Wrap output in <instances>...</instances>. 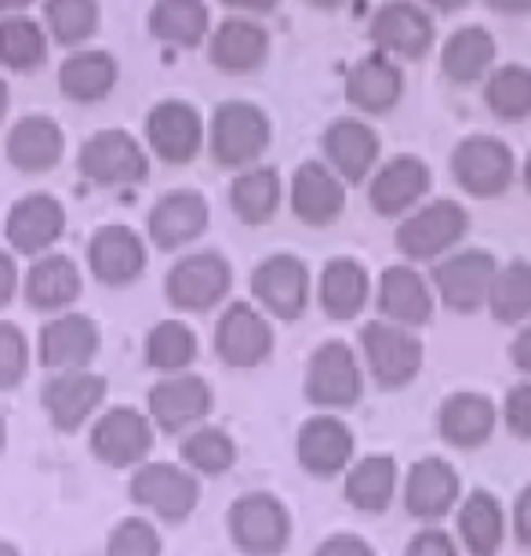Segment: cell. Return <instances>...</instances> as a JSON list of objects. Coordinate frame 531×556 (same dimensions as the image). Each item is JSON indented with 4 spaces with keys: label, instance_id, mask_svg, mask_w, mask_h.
Returning a JSON list of instances; mask_svg holds the SVG:
<instances>
[{
    "label": "cell",
    "instance_id": "e575fe53",
    "mask_svg": "<svg viewBox=\"0 0 531 556\" xmlns=\"http://www.w3.org/2000/svg\"><path fill=\"white\" fill-rule=\"evenodd\" d=\"M66 139L51 117H23L8 135V161L18 172H48L62 161Z\"/></svg>",
    "mask_w": 531,
    "mask_h": 556
},
{
    "label": "cell",
    "instance_id": "ab89813d",
    "mask_svg": "<svg viewBox=\"0 0 531 556\" xmlns=\"http://www.w3.org/2000/svg\"><path fill=\"white\" fill-rule=\"evenodd\" d=\"M230 204L244 226H266L280 207V175L274 167H248L233 178Z\"/></svg>",
    "mask_w": 531,
    "mask_h": 556
},
{
    "label": "cell",
    "instance_id": "9f6ffc18",
    "mask_svg": "<svg viewBox=\"0 0 531 556\" xmlns=\"http://www.w3.org/2000/svg\"><path fill=\"white\" fill-rule=\"evenodd\" d=\"M226 4H233V8H248V12H266V8H274L277 0H226Z\"/></svg>",
    "mask_w": 531,
    "mask_h": 556
},
{
    "label": "cell",
    "instance_id": "f35d334b",
    "mask_svg": "<svg viewBox=\"0 0 531 556\" xmlns=\"http://www.w3.org/2000/svg\"><path fill=\"white\" fill-rule=\"evenodd\" d=\"M113 84H117V62L106 51H80V55H69L59 70L62 96H69L73 102L106 99Z\"/></svg>",
    "mask_w": 531,
    "mask_h": 556
},
{
    "label": "cell",
    "instance_id": "11a10c76",
    "mask_svg": "<svg viewBox=\"0 0 531 556\" xmlns=\"http://www.w3.org/2000/svg\"><path fill=\"white\" fill-rule=\"evenodd\" d=\"M488 4H492L495 12H503V15H524V12H531V0H488Z\"/></svg>",
    "mask_w": 531,
    "mask_h": 556
},
{
    "label": "cell",
    "instance_id": "f6af8a7d",
    "mask_svg": "<svg viewBox=\"0 0 531 556\" xmlns=\"http://www.w3.org/2000/svg\"><path fill=\"white\" fill-rule=\"evenodd\" d=\"M48 26L62 45H80L96 34L99 26V4L96 0H48L45 4Z\"/></svg>",
    "mask_w": 531,
    "mask_h": 556
},
{
    "label": "cell",
    "instance_id": "d6986e66",
    "mask_svg": "<svg viewBox=\"0 0 531 556\" xmlns=\"http://www.w3.org/2000/svg\"><path fill=\"white\" fill-rule=\"evenodd\" d=\"M498 404L488 393L459 390L437 407V437L455 451H477L495 437Z\"/></svg>",
    "mask_w": 531,
    "mask_h": 556
},
{
    "label": "cell",
    "instance_id": "1f68e13d",
    "mask_svg": "<svg viewBox=\"0 0 531 556\" xmlns=\"http://www.w3.org/2000/svg\"><path fill=\"white\" fill-rule=\"evenodd\" d=\"M371 299V277L357 258H331L320 269L317 280V302L331 320H353L361 317Z\"/></svg>",
    "mask_w": 531,
    "mask_h": 556
},
{
    "label": "cell",
    "instance_id": "f5cc1de1",
    "mask_svg": "<svg viewBox=\"0 0 531 556\" xmlns=\"http://www.w3.org/2000/svg\"><path fill=\"white\" fill-rule=\"evenodd\" d=\"M509 364H514L524 379H531V320L520 324V331L514 334V342H509Z\"/></svg>",
    "mask_w": 531,
    "mask_h": 556
},
{
    "label": "cell",
    "instance_id": "ee69618b",
    "mask_svg": "<svg viewBox=\"0 0 531 556\" xmlns=\"http://www.w3.org/2000/svg\"><path fill=\"white\" fill-rule=\"evenodd\" d=\"M0 62L12 70H34L45 62V34L29 18H4L0 23Z\"/></svg>",
    "mask_w": 531,
    "mask_h": 556
},
{
    "label": "cell",
    "instance_id": "cb8c5ba5",
    "mask_svg": "<svg viewBox=\"0 0 531 556\" xmlns=\"http://www.w3.org/2000/svg\"><path fill=\"white\" fill-rule=\"evenodd\" d=\"M430 186H433V175H430V167H426V161H419V156H412V153H401L371 175L368 201L375 207V215L397 218L404 212H412V207L430 193Z\"/></svg>",
    "mask_w": 531,
    "mask_h": 556
},
{
    "label": "cell",
    "instance_id": "d590c367",
    "mask_svg": "<svg viewBox=\"0 0 531 556\" xmlns=\"http://www.w3.org/2000/svg\"><path fill=\"white\" fill-rule=\"evenodd\" d=\"M269 55V37L263 26L244 18H226L212 37V62L226 73H252Z\"/></svg>",
    "mask_w": 531,
    "mask_h": 556
},
{
    "label": "cell",
    "instance_id": "30bf717a",
    "mask_svg": "<svg viewBox=\"0 0 531 556\" xmlns=\"http://www.w3.org/2000/svg\"><path fill=\"white\" fill-rule=\"evenodd\" d=\"M401 498L412 520L422 528H437L463 502V473L441 455H426L412 462L401 480Z\"/></svg>",
    "mask_w": 531,
    "mask_h": 556
},
{
    "label": "cell",
    "instance_id": "7a4b0ae2",
    "mask_svg": "<svg viewBox=\"0 0 531 556\" xmlns=\"http://www.w3.org/2000/svg\"><path fill=\"white\" fill-rule=\"evenodd\" d=\"M226 534L241 556H280L291 545L295 520L274 491H244L226 509Z\"/></svg>",
    "mask_w": 531,
    "mask_h": 556
},
{
    "label": "cell",
    "instance_id": "603a6c76",
    "mask_svg": "<svg viewBox=\"0 0 531 556\" xmlns=\"http://www.w3.org/2000/svg\"><path fill=\"white\" fill-rule=\"evenodd\" d=\"M401 491V466L387 451L353 458V466L342 473V495L346 506L364 513V517H382Z\"/></svg>",
    "mask_w": 531,
    "mask_h": 556
},
{
    "label": "cell",
    "instance_id": "7c38bea8",
    "mask_svg": "<svg viewBox=\"0 0 531 556\" xmlns=\"http://www.w3.org/2000/svg\"><path fill=\"white\" fill-rule=\"evenodd\" d=\"M269 139H274V128L263 110L252 102H223L212 117L207 146H212L215 164L248 172L269 150Z\"/></svg>",
    "mask_w": 531,
    "mask_h": 556
},
{
    "label": "cell",
    "instance_id": "db71d44e",
    "mask_svg": "<svg viewBox=\"0 0 531 556\" xmlns=\"http://www.w3.org/2000/svg\"><path fill=\"white\" fill-rule=\"evenodd\" d=\"M15 291H18V266L8 251H0V309L15 299Z\"/></svg>",
    "mask_w": 531,
    "mask_h": 556
},
{
    "label": "cell",
    "instance_id": "7bdbcfd3",
    "mask_svg": "<svg viewBox=\"0 0 531 556\" xmlns=\"http://www.w3.org/2000/svg\"><path fill=\"white\" fill-rule=\"evenodd\" d=\"M484 99L495 117L503 121H524L531 113V70L524 66H503L488 77Z\"/></svg>",
    "mask_w": 531,
    "mask_h": 556
},
{
    "label": "cell",
    "instance_id": "74e56055",
    "mask_svg": "<svg viewBox=\"0 0 531 556\" xmlns=\"http://www.w3.org/2000/svg\"><path fill=\"white\" fill-rule=\"evenodd\" d=\"M488 313L495 324H528L531 320V262L514 258L495 269V280L488 288Z\"/></svg>",
    "mask_w": 531,
    "mask_h": 556
},
{
    "label": "cell",
    "instance_id": "3957f363",
    "mask_svg": "<svg viewBox=\"0 0 531 556\" xmlns=\"http://www.w3.org/2000/svg\"><path fill=\"white\" fill-rule=\"evenodd\" d=\"M361 361L364 371L371 375L379 390H408V386L422 375L426 364V345L419 339V331L401 328L390 320H368L361 328Z\"/></svg>",
    "mask_w": 531,
    "mask_h": 556
},
{
    "label": "cell",
    "instance_id": "8992f818",
    "mask_svg": "<svg viewBox=\"0 0 531 556\" xmlns=\"http://www.w3.org/2000/svg\"><path fill=\"white\" fill-rule=\"evenodd\" d=\"M233 288V266L223 251H193L182 255L164 277V295L179 313H212Z\"/></svg>",
    "mask_w": 531,
    "mask_h": 556
},
{
    "label": "cell",
    "instance_id": "681fc988",
    "mask_svg": "<svg viewBox=\"0 0 531 556\" xmlns=\"http://www.w3.org/2000/svg\"><path fill=\"white\" fill-rule=\"evenodd\" d=\"M404 556H463L459 553V542H455V534H447L441 523L437 528H419L408 539V549Z\"/></svg>",
    "mask_w": 531,
    "mask_h": 556
},
{
    "label": "cell",
    "instance_id": "9a60e30c",
    "mask_svg": "<svg viewBox=\"0 0 531 556\" xmlns=\"http://www.w3.org/2000/svg\"><path fill=\"white\" fill-rule=\"evenodd\" d=\"M252 299L269 320H299L309 306V269L291 251L263 258L252 269Z\"/></svg>",
    "mask_w": 531,
    "mask_h": 556
},
{
    "label": "cell",
    "instance_id": "83f0119b",
    "mask_svg": "<svg viewBox=\"0 0 531 556\" xmlns=\"http://www.w3.org/2000/svg\"><path fill=\"white\" fill-rule=\"evenodd\" d=\"M371 40L382 55L422 59L433 45V23L412 0H390L371 18Z\"/></svg>",
    "mask_w": 531,
    "mask_h": 556
},
{
    "label": "cell",
    "instance_id": "94428289",
    "mask_svg": "<svg viewBox=\"0 0 531 556\" xmlns=\"http://www.w3.org/2000/svg\"><path fill=\"white\" fill-rule=\"evenodd\" d=\"M4 110H8V88H4V80H0V121H4Z\"/></svg>",
    "mask_w": 531,
    "mask_h": 556
},
{
    "label": "cell",
    "instance_id": "2e32d148",
    "mask_svg": "<svg viewBox=\"0 0 531 556\" xmlns=\"http://www.w3.org/2000/svg\"><path fill=\"white\" fill-rule=\"evenodd\" d=\"M452 175L470 197H503L514 182V150L492 135H470L452 150Z\"/></svg>",
    "mask_w": 531,
    "mask_h": 556
},
{
    "label": "cell",
    "instance_id": "6125c7cd",
    "mask_svg": "<svg viewBox=\"0 0 531 556\" xmlns=\"http://www.w3.org/2000/svg\"><path fill=\"white\" fill-rule=\"evenodd\" d=\"M8 444V422H4V415H0V451H4Z\"/></svg>",
    "mask_w": 531,
    "mask_h": 556
},
{
    "label": "cell",
    "instance_id": "7dc6e473",
    "mask_svg": "<svg viewBox=\"0 0 531 556\" xmlns=\"http://www.w3.org/2000/svg\"><path fill=\"white\" fill-rule=\"evenodd\" d=\"M29 371V342L18 324L0 320V393H12L23 386Z\"/></svg>",
    "mask_w": 531,
    "mask_h": 556
},
{
    "label": "cell",
    "instance_id": "be15d7a7",
    "mask_svg": "<svg viewBox=\"0 0 531 556\" xmlns=\"http://www.w3.org/2000/svg\"><path fill=\"white\" fill-rule=\"evenodd\" d=\"M309 4H317V8H336L339 0H309Z\"/></svg>",
    "mask_w": 531,
    "mask_h": 556
},
{
    "label": "cell",
    "instance_id": "9c48e42d",
    "mask_svg": "<svg viewBox=\"0 0 531 556\" xmlns=\"http://www.w3.org/2000/svg\"><path fill=\"white\" fill-rule=\"evenodd\" d=\"M495 269H498V262L488 248L452 251V255H444L441 262H433L430 288L437 291L444 309L459 313V317H470V313L484 309Z\"/></svg>",
    "mask_w": 531,
    "mask_h": 556
},
{
    "label": "cell",
    "instance_id": "4fadbf2b",
    "mask_svg": "<svg viewBox=\"0 0 531 556\" xmlns=\"http://www.w3.org/2000/svg\"><path fill=\"white\" fill-rule=\"evenodd\" d=\"M357 458V437L342 415L317 412L299 426L295 433V462L302 473L314 480H336Z\"/></svg>",
    "mask_w": 531,
    "mask_h": 556
},
{
    "label": "cell",
    "instance_id": "7402d4cb",
    "mask_svg": "<svg viewBox=\"0 0 531 556\" xmlns=\"http://www.w3.org/2000/svg\"><path fill=\"white\" fill-rule=\"evenodd\" d=\"M91 277L106 288H128L146 273V244L135 229L110 223L88 240Z\"/></svg>",
    "mask_w": 531,
    "mask_h": 556
},
{
    "label": "cell",
    "instance_id": "680465c9",
    "mask_svg": "<svg viewBox=\"0 0 531 556\" xmlns=\"http://www.w3.org/2000/svg\"><path fill=\"white\" fill-rule=\"evenodd\" d=\"M430 4H437V8H444V12H455V8H463L466 0H430Z\"/></svg>",
    "mask_w": 531,
    "mask_h": 556
},
{
    "label": "cell",
    "instance_id": "4316f807",
    "mask_svg": "<svg viewBox=\"0 0 531 556\" xmlns=\"http://www.w3.org/2000/svg\"><path fill=\"white\" fill-rule=\"evenodd\" d=\"M4 233L18 255H45L66 233V207L51 193H29L12 204Z\"/></svg>",
    "mask_w": 531,
    "mask_h": 556
},
{
    "label": "cell",
    "instance_id": "44dd1931",
    "mask_svg": "<svg viewBox=\"0 0 531 556\" xmlns=\"http://www.w3.org/2000/svg\"><path fill=\"white\" fill-rule=\"evenodd\" d=\"M146 139L164 164H190L204 146V121L190 102L168 99L146 117Z\"/></svg>",
    "mask_w": 531,
    "mask_h": 556
},
{
    "label": "cell",
    "instance_id": "d4e9b609",
    "mask_svg": "<svg viewBox=\"0 0 531 556\" xmlns=\"http://www.w3.org/2000/svg\"><path fill=\"white\" fill-rule=\"evenodd\" d=\"M506 506L495 491L473 488L455 506V542L470 556H498L506 545Z\"/></svg>",
    "mask_w": 531,
    "mask_h": 556
},
{
    "label": "cell",
    "instance_id": "e7e4bbea",
    "mask_svg": "<svg viewBox=\"0 0 531 556\" xmlns=\"http://www.w3.org/2000/svg\"><path fill=\"white\" fill-rule=\"evenodd\" d=\"M524 186L531 190V156H528V164H524Z\"/></svg>",
    "mask_w": 531,
    "mask_h": 556
},
{
    "label": "cell",
    "instance_id": "e0dca14e",
    "mask_svg": "<svg viewBox=\"0 0 531 556\" xmlns=\"http://www.w3.org/2000/svg\"><path fill=\"white\" fill-rule=\"evenodd\" d=\"M102 350V331L88 313H55L37 339V361L45 371H85Z\"/></svg>",
    "mask_w": 531,
    "mask_h": 556
},
{
    "label": "cell",
    "instance_id": "8fae6325",
    "mask_svg": "<svg viewBox=\"0 0 531 556\" xmlns=\"http://www.w3.org/2000/svg\"><path fill=\"white\" fill-rule=\"evenodd\" d=\"M470 229V212L459 201H430L397 226V251L408 262H441Z\"/></svg>",
    "mask_w": 531,
    "mask_h": 556
},
{
    "label": "cell",
    "instance_id": "4dcf8cb0",
    "mask_svg": "<svg viewBox=\"0 0 531 556\" xmlns=\"http://www.w3.org/2000/svg\"><path fill=\"white\" fill-rule=\"evenodd\" d=\"M80 269L69 255H40L26 273L23 295L37 313H66L80 299Z\"/></svg>",
    "mask_w": 531,
    "mask_h": 556
},
{
    "label": "cell",
    "instance_id": "ac0fdd59",
    "mask_svg": "<svg viewBox=\"0 0 531 556\" xmlns=\"http://www.w3.org/2000/svg\"><path fill=\"white\" fill-rule=\"evenodd\" d=\"M77 167L96 186H139L150 175V156L128 131H99L80 146Z\"/></svg>",
    "mask_w": 531,
    "mask_h": 556
},
{
    "label": "cell",
    "instance_id": "c3c4849f",
    "mask_svg": "<svg viewBox=\"0 0 531 556\" xmlns=\"http://www.w3.org/2000/svg\"><path fill=\"white\" fill-rule=\"evenodd\" d=\"M498 422L517 440H531V379L509 386L503 404H498Z\"/></svg>",
    "mask_w": 531,
    "mask_h": 556
},
{
    "label": "cell",
    "instance_id": "d6a6232c",
    "mask_svg": "<svg viewBox=\"0 0 531 556\" xmlns=\"http://www.w3.org/2000/svg\"><path fill=\"white\" fill-rule=\"evenodd\" d=\"M401 70L393 66L390 55L375 51V55L361 59L346 77V99L350 106L364 113H390L401 99Z\"/></svg>",
    "mask_w": 531,
    "mask_h": 556
},
{
    "label": "cell",
    "instance_id": "91938a15",
    "mask_svg": "<svg viewBox=\"0 0 531 556\" xmlns=\"http://www.w3.org/2000/svg\"><path fill=\"white\" fill-rule=\"evenodd\" d=\"M29 0H0V12H12V8H26Z\"/></svg>",
    "mask_w": 531,
    "mask_h": 556
},
{
    "label": "cell",
    "instance_id": "836d02e7",
    "mask_svg": "<svg viewBox=\"0 0 531 556\" xmlns=\"http://www.w3.org/2000/svg\"><path fill=\"white\" fill-rule=\"evenodd\" d=\"M197 356H201V339L186 320H157L150 331H146L142 342V361L150 371L157 375H182L193 371Z\"/></svg>",
    "mask_w": 531,
    "mask_h": 556
},
{
    "label": "cell",
    "instance_id": "5b68a950",
    "mask_svg": "<svg viewBox=\"0 0 531 556\" xmlns=\"http://www.w3.org/2000/svg\"><path fill=\"white\" fill-rule=\"evenodd\" d=\"M277 350L274 320L255 302H230L215 324V356L230 371H255Z\"/></svg>",
    "mask_w": 531,
    "mask_h": 556
},
{
    "label": "cell",
    "instance_id": "f1b7e54d",
    "mask_svg": "<svg viewBox=\"0 0 531 556\" xmlns=\"http://www.w3.org/2000/svg\"><path fill=\"white\" fill-rule=\"evenodd\" d=\"M291 212L306 226H331L346 212V182L320 161L299 164L291 175Z\"/></svg>",
    "mask_w": 531,
    "mask_h": 556
},
{
    "label": "cell",
    "instance_id": "8d00e7d4",
    "mask_svg": "<svg viewBox=\"0 0 531 556\" xmlns=\"http://www.w3.org/2000/svg\"><path fill=\"white\" fill-rule=\"evenodd\" d=\"M237 455H241L237 440L223 426L212 422L190 429L179 444V462L193 477H226L237 466Z\"/></svg>",
    "mask_w": 531,
    "mask_h": 556
},
{
    "label": "cell",
    "instance_id": "f546056e",
    "mask_svg": "<svg viewBox=\"0 0 531 556\" xmlns=\"http://www.w3.org/2000/svg\"><path fill=\"white\" fill-rule=\"evenodd\" d=\"M325 156L342 182H361L379 164V135H375L364 121L342 117L325 131Z\"/></svg>",
    "mask_w": 531,
    "mask_h": 556
},
{
    "label": "cell",
    "instance_id": "b9f144b4",
    "mask_svg": "<svg viewBox=\"0 0 531 556\" xmlns=\"http://www.w3.org/2000/svg\"><path fill=\"white\" fill-rule=\"evenodd\" d=\"M207 8L204 0H157L150 12V29L168 45L193 48L207 34Z\"/></svg>",
    "mask_w": 531,
    "mask_h": 556
},
{
    "label": "cell",
    "instance_id": "6da1fadb",
    "mask_svg": "<svg viewBox=\"0 0 531 556\" xmlns=\"http://www.w3.org/2000/svg\"><path fill=\"white\" fill-rule=\"evenodd\" d=\"M302 396H306L309 407L328 415L353 412L364 401V364L357 350L342 339L320 342L306 361Z\"/></svg>",
    "mask_w": 531,
    "mask_h": 556
},
{
    "label": "cell",
    "instance_id": "5bb4252c",
    "mask_svg": "<svg viewBox=\"0 0 531 556\" xmlns=\"http://www.w3.org/2000/svg\"><path fill=\"white\" fill-rule=\"evenodd\" d=\"M110 382L106 375L91 371H59L48 375L45 390H40V407H45L48 422L59 429V433H77L85 429L91 418H99L102 404H106Z\"/></svg>",
    "mask_w": 531,
    "mask_h": 556
},
{
    "label": "cell",
    "instance_id": "bcb514c9",
    "mask_svg": "<svg viewBox=\"0 0 531 556\" xmlns=\"http://www.w3.org/2000/svg\"><path fill=\"white\" fill-rule=\"evenodd\" d=\"M161 531L146 517H124L106 539V556H161Z\"/></svg>",
    "mask_w": 531,
    "mask_h": 556
},
{
    "label": "cell",
    "instance_id": "6f0895ef",
    "mask_svg": "<svg viewBox=\"0 0 531 556\" xmlns=\"http://www.w3.org/2000/svg\"><path fill=\"white\" fill-rule=\"evenodd\" d=\"M0 556H23V553H18V545H15V542L0 539Z\"/></svg>",
    "mask_w": 531,
    "mask_h": 556
},
{
    "label": "cell",
    "instance_id": "ba28073f",
    "mask_svg": "<svg viewBox=\"0 0 531 556\" xmlns=\"http://www.w3.org/2000/svg\"><path fill=\"white\" fill-rule=\"evenodd\" d=\"M153 440H157V429H153L150 415L131 404H117V407L99 412V418L91 422L88 447L102 466L135 469L150 458Z\"/></svg>",
    "mask_w": 531,
    "mask_h": 556
},
{
    "label": "cell",
    "instance_id": "60d3db41",
    "mask_svg": "<svg viewBox=\"0 0 531 556\" xmlns=\"http://www.w3.org/2000/svg\"><path fill=\"white\" fill-rule=\"evenodd\" d=\"M495 59V40L481 26H466L459 34H452V40L444 45L441 66L447 73V80L455 84H473L481 80L488 66Z\"/></svg>",
    "mask_w": 531,
    "mask_h": 556
},
{
    "label": "cell",
    "instance_id": "52a82bcc",
    "mask_svg": "<svg viewBox=\"0 0 531 556\" xmlns=\"http://www.w3.org/2000/svg\"><path fill=\"white\" fill-rule=\"evenodd\" d=\"M215 412V390L204 375L182 371V375H161L146 393V415H150L153 429L161 433H190V429L204 426L207 415Z\"/></svg>",
    "mask_w": 531,
    "mask_h": 556
},
{
    "label": "cell",
    "instance_id": "f907efd6",
    "mask_svg": "<svg viewBox=\"0 0 531 556\" xmlns=\"http://www.w3.org/2000/svg\"><path fill=\"white\" fill-rule=\"evenodd\" d=\"M314 556H375V545L353 531H336L317 545Z\"/></svg>",
    "mask_w": 531,
    "mask_h": 556
},
{
    "label": "cell",
    "instance_id": "ffe728a7",
    "mask_svg": "<svg viewBox=\"0 0 531 556\" xmlns=\"http://www.w3.org/2000/svg\"><path fill=\"white\" fill-rule=\"evenodd\" d=\"M433 288L415 266H387L375 288V309L379 320L401 324V328L419 331L433 320Z\"/></svg>",
    "mask_w": 531,
    "mask_h": 556
},
{
    "label": "cell",
    "instance_id": "816d5d0a",
    "mask_svg": "<svg viewBox=\"0 0 531 556\" xmlns=\"http://www.w3.org/2000/svg\"><path fill=\"white\" fill-rule=\"evenodd\" d=\"M509 534L520 549H531V484L517 491L514 509H509Z\"/></svg>",
    "mask_w": 531,
    "mask_h": 556
},
{
    "label": "cell",
    "instance_id": "277c9868",
    "mask_svg": "<svg viewBox=\"0 0 531 556\" xmlns=\"http://www.w3.org/2000/svg\"><path fill=\"white\" fill-rule=\"evenodd\" d=\"M128 498L161 523H186L201 506V477H193L182 462L146 458L131 469Z\"/></svg>",
    "mask_w": 531,
    "mask_h": 556
},
{
    "label": "cell",
    "instance_id": "484cf974",
    "mask_svg": "<svg viewBox=\"0 0 531 556\" xmlns=\"http://www.w3.org/2000/svg\"><path fill=\"white\" fill-rule=\"evenodd\" d=\"M207 218H212V207H207L204 193L172 190L150 207L146 229H150V240L161 251H179L186 244H193V240L204 233Z\"/></svg>",
    "mask_w": 531,
    "mask_h": 556
}]
</instances>
